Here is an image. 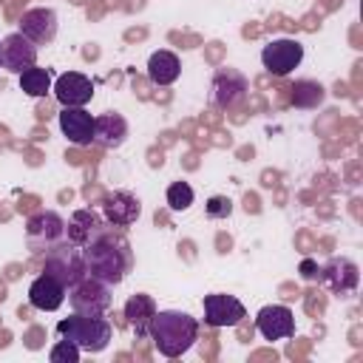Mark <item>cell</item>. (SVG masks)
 <instances>
[{
	"instance_id": "obj_1",
	"label": "cell",
	"mask_w": 363,
	"mask_h": 363,
	"mask_svg": "<svg viewBox=\"0 0 363 363\" xmlns=\"http://www.w3.org/2000/svg\"><path fill=\"white\" fill-rule=\"evenodd\" d=\"M82 264L91 278H96L108 286H116L130 267L128 244L122 238H113V235H105L96 230V235L82 247Z\"/></svg>"
},
{
	"instance_id": "obj_2",
	"label": "cell",
	"mask_w": 363,
	"mask_h": 363,
	"mask_svg": "<svg viewBox=\"0 0 363 363\" xmlns=\"http://www.w3.org/2000/svg\"><path fill=\"white\" fill-rule=\"evenodd\" d=\"M147 337L153 340L156 352L164 357H182L199 337V320L179 309H156Z\"/></svg>"
},
{
	"instance_id": "obj_3",
	"label": "cell",
	"mask_w": 363,
	"mask_h": 363,
	"mask_svg": "<svg viewBox=\"0 0 363 363\" xmlns=\"http://www.w3.org/2000/svg\"><path fill=\"white\" fill-rule=\"evenodd\" d=\"M57 335L62 340H71L79 352H102L111 343V323L102 315H79L62 318L57 323Z\"/></svg>"
},
{
	"instance_id": "obj_4",
	"label": "cell",
	"mask_w": 363,
	"mask_h": 363,
	"mask_svg": "<svg viewBox=\"0 0 363 363\" xmlns=\"http://www.w3.org/2000/svg\"><path fill=\"white\" fill-rule=\"evenodd\" d=\"M68 301H71L74 312H79V315H105L111 309L113 298H111L108 284H102L85 272L77 284L68 286Z\"/></svg>"
},
{
	"instance_id": "obj_5",
	"label": "cell",
	"mask_w": 363,
	"mask_h": 363,
	"mask_svg": "<svg viewBox=\"0 0 363 363\" xmlns=\"http://www.w3.org/2000/svg\"><path fill=\"white\" fill-rule=\"evenodd\" d=\"M43 272L57 278L65 289L71 284H77L82 275H85V264H82V250H77L74 244H65L60 241L57 247H51L45 252V264H43Z\"/></svg>"
},
{
	"instance_id": "obj_6",
	"label": "cell",
	"mask_w": 363,
	"mask_h": 363,
	"mask_svg": "<svg viewBox=\"0 0 363 363\" xmlns=\"http://www.w3.org/2000/svg\"><path fill=\"white\" fill-rule=\"evenodd\" d=\"M26 241H28L31 252H48L51 247L65 241V221L51 210L34 213L26 221Z\"/></svg>"
},
{
	"instance_id": "obj_7",
	"label": "cell",
	"mask_w": 363,
	"mask_h": 363,
	"mask_svg": "<svg viewBox=\"0 0 363 363\" xmlns=\"http://www.w3.org/2000/svg\"><path fill=\"white\" fill-rule=\"evenodd\" d=\"M303 60V45L292 37H278L269 40L261 51V65L272 74V77H286L292 74Z\"/></svg>"
},
{
	"instance_id": "obj_8",
	"label": "cell",
	"mask_w": 363,
	"mask_h": 363,
	"mask_svg": "<svg viewBox=\"0 0 363 363\" xmlns=\"http://www.w3.org/2000/svg\"><path fill=\"white\" fill-rule=\"evenodd\" d=\"M201 306H204V323L216 326V329L218 326H235V323H241V318H247L244 303L235 295H227V292L204 295Z\"/></svg>"
},
{
	"instance_id": "obj_9",
	"label": "cell",
	"mask_w": 363,
	"mask_h": 363,
	"mask_svg": "<svg viewBox=\"0 0 363 363\" xmlns=\"http://www.w3.org/2000/svg\"><path fill=\"white\" fill-rule=\"evenodd\" d=\"M255 329L261 332L264 340H284L295 335V315L284 303H269L261 306L255 315Z\"/></svg>"
},
{
	"instance_id": "obj_10",
	"label": "cell",
	"mask_w": 363,
	"mask_h": 363,
	"mask_svg": "<svg viewBox=\"0 0 363 363\" xmlns=\"http://www.w3.org/2000/svg\"><path fill=\"white\" fill-rule=\"evenodd\" d=\"M51 91H54V96L62 108H82L94 96V82L79 71H65L54 79Z\"/></svg>"
},
{
	"instance_id": "obj_11",
	"label": "cell",
	"mask_w": 363,
	"mask_h": 363,
	"mask_svg": "<svg viewBox=\"0 0 363 363\" xmlns=\"http://www.w3.org/2000/svg\"><path fill=\"white\" fill-rule=\"evenodd\" d=\"M0 62L6 71L23 74L26 68L37 65V45L31 40H26L20 31H14V34L3 37V43H0Z\"/></svg>"
},
{
	"instance_id": "obj_12",
	"label": "cell",
	"mask_w": 363,
	"mask_h": 363,
	"mask_svg": "<svg viewBox=\"0 0 363 363\" xmlns=\"http://www.w3.org/2000/svg\"><path fill=\"white\" fill-rule=\"evenodd\" d=\"M20 34L34 45H48L57 37V11L54 9H28L20 17Z\"/></svg>"
},
{
	"instance_id": "obj_13",
	"label": "cell",
	"mask_w": 363,
	"mask_h": 363,
	"mask_svg": "<svg viewBox=\"0 0 363 363\" xmlns=\"http://www.w3.org/2000/svg\"><path fill=\"white\" fill-rule=\"evenodd\" d=\"M244 94H247V79H244V74H238V71H233V68H221L216 77H213V105H218V108H233V105H238L241 99H244Z\"/></svg>"
},
{
	"instance_id": "obj_14",
	"label": "cell",
	"mask_w": 363,
	"mask_h": 363,
	"mask_svg": "<svg viewBox=\"0 0 363 363\" xmlns=\"http://www.w3.org/2000/svg\"><path fill=\"white\" fill-rule=\"evenodd\" d=\"M60 130L71 145H91L94 142V116L85 108H62L60 113Z\"/></svg>"
},
{
	"instance_id": "obj_15",
	"label": "cell",
	"mask_w": 363,
	"mask_h": 363,
	"mask_svg": "<svg viewBox=\"0 0 363 363\" xmlns=\"http://www.w3.org/2000/svg\"><path fill=\"white\" fill-rule=\"evenodd\" d=\"M62 301H65V286L57 281V278H51V275H37L34 281H31V286H28V303L34 306V309H40V312H54V309H60L62 306Z\"/></svg>"
},
{
	"instance_id": "obj_16",
	"label": "cell",
	"mask_w": 363,
	"mask_h": 363,
	"mask_svg": "<svg viewBox=\"0 0 363 363\" xmlns=\"http://www.w3.org/2000/svg\"><path fill=\"white\" fill-rule=\"evenodd\" d=\"M102 210H105V218H108L113 227H130V224L139 218L142 204H139V199H136V196H130V193L119 190V193L105 196Z\"/></svg>"
},
{
	"instance_id": "obj_17",
	"label": "cell",
	"mask_w": 363,
	"mask_h": 363,
	"mask_svg": "<svg viewBox=\"0 0 363 363\" xmlns=\"http://www.w3.org/2000/svg\"><path fill=\"white\" fill-rule=\"evenodd\" d=\"M128 139V122L122 113L111 111L94 119V142H99L102 147H119Z\"/></svg>"
},
{
	"instance_id": "obj_18",
	"label": "cell",
	"mask_w": 363,
	"mask_h": 363,
	"mask_svg": "<svg viewBox=\"0 0 363 363\" xmlns=\"http://www.w3.org/2000/svg\"><path fill=\"white\" fill-rule=\"evenodd\" d=\"M153 315H156V303H153L150 295L139 292V295H130L128 298V303H125V320L136 332V337H147V329H150Z\"/></svg>"
},
{
	"instance_id": "obj_19",
	"label": "cell",
	"mask_w": 363,
	"mask_h": 363,
	"mask_svg": "<svg viewBox=\"0 0 363 363\" xmlns=\"http://www.w3.org/2000/svg\"><path fill=\"white\" fill-rule=\"evenodd\" d=\"M182 74V62L173 51H153L147 60V79L153 85H173Z\"/></svg>"
},
{
	"instance_id": "obj_20",
	"label": "cell",
	"mask_w": 363,
	"mask_h": 363,
	"mask_svg": "<svg viewBox=\"0 0 363 363\" xmlns=\"http://www.w3.org/2000/svg\"><path fill=\"white\" fill-rule=\"evenodd\" d=\"M320 272H323V278H326L332 292L346 295V292H352L357 286V267L349 258H332Z\"/></svg>"
},
{
	"instance_id": "obj_21",
	"label": "cell",
	"mask_w": 363,
	"mask_h": 363,
	"mask_svg": "<svg viewBox=\"0 0 363 363\" xmlns=\"http://www.w3.org/2000/svg\"><path fill=\"white\" fill-rule=\"evenodd\" d=\"M51 85H54V77H51L48 68L31 65V68H26L20 74V91L28 94V96H45L51 91Z\"/></svg>"
},
{
	"instance_id": "obj_22",
	"label": "cell",
	"mask_w": 363,
	"mask_h": 363,
	"mask_svg": "<svg viewBox=\"0 0 363 363\" xmlns=\"http://www.w3.org/2000/svg\"><path fill=\"white\" fill-rule=\"evenodd\" d=\"M292 102H295L298 108H315V105L323 102V88H320L318 82L301 79V82H295V88H292Z\"/></svg>"
},
{
	"instance_id": "obj_23",
	"label": "cell",
	"mask_w": 363,
	"mask_h": 363,
	"mask_svg": "<svg viewBox=\"0 0 363 363\" xmlns=\"http://www.w3.org/2000/svg\"><path fill=\"white\" fill-rule=\"evenodd\" d=\"M193 199H196V193H193V187H190L187 182H173V184L167 187V207H170L173 213L187 210V207L193 204Z\"/></svg>"
},
{
	"instance_id": "obj_24",
	"label": "cell",
	"mask_w": 363,
	"mask_h": 363,
	"mask_svg": "<svg viewBox=\"0 0 363 363\" xmlns=\"http://www.w3.org/2000/svg\"><path fill=\"white\" fill-rule=\"evenodd\" d=\"M51 363H79V349L71 343V340H62L60 337V343L51 349Z\"/></svg>"
},
{
	"instance_id": "obj_25",
	"label": "cell",
	"mask_w": 363,
	"mask_h": 363,
	"mask_svg": "<svg viewBox=\"0 0 363 363\" xmlns=\"http://www.w3.org/2000/svg\"><path fill=\"white\" fill-rule=\"evenodd\" d=\"M204 213H207L210 218H230L233 201H230L227 196H210L207 204H204Z\"/></svg>"
},
{
	"instance_id": "obj_26",
	"label": "cell",
	"mask_w": 363,
	"mask_h": 363,
	"mask_svg": "<svg viewBox=\"0 0 363 363\" xmlns=\"http://www.w3.org/2000/svg\"><path fill=\"white\" fill-rule=\"evenodd\" d=\"M301 275H303L306 281H312V278H320V267H318L315 261H303V264H301Z\"/></svg>"
},
{
	"instance_id": "obj_27",
	"label": "cell",
	"mask_w": 363,
	"mask_h": 363,
	"mask_svg": "<svg viewBox=\"0 0 363 363\" xmlns=\"http://www.w3.org/2000/svg\"><path fill=\"white\" fill-rule=\"evenodd\" d=\"M0 65H3V62H0Z\"/></svg>"
}]
</instances>
